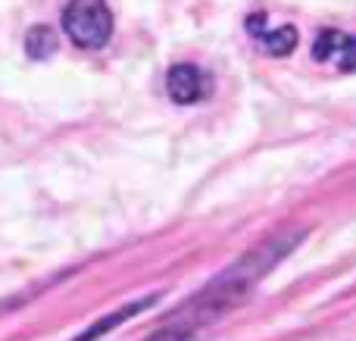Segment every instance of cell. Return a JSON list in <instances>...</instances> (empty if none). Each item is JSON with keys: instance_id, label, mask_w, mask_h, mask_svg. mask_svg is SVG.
<instances>
[{"instance_id": "1", "label": "cell", "mask_w": 356, "mask_h": 341, "mask_svg": "<svg viewBox=\"0 0 356 341\" xmlns=\"http://www.w3.org/2000/svg\"><path fill=\"white\" fill-rule=\"evenodd\" d=\"M303 238H307V229H291V232H275L266 241H259L244 257H238L225 273L216 276L200 294H194L188 304L178 307L175 317H169L147 341H197L207 326L219 323L284 257L294 254Z\"/></svg>"}, {"instance_id": "2", "label": "cell", "mask_w": 356, "mask_h": 341, "mask_svg": "<svg viewBox=\"0 0 356 341\" xmlns=\"http://www.w3.org/2000/svg\"><path fill=\"white\" fill-rule=\"evenodd\" d=\"M63 31L81 50H100L113 38V13L106 0H69L63 10Z\"/></svg>"}, {"instance_id": "3", "label": "cell", "mask_w": 356, "mask_h": 341, "mask_svg": "<svg viewBox=\"0 0 356 341\" xmlns=\"http://www.w3.org/2000/svg\"><path fill=\"white\" fill-rule=\"evenodd\" d=\"M313 60L338 66L341 72H353L356 69V35L338 29H322L313 41Z\"/></svg>"}, {"instance_id": "4", "label": "cell", "mask_w": 356, "mask_h": 341, "mask_svg": "<svg viewBox=\"0 0 356 341\" xmlns=\"http://www.w3.org/2000/svg\"><path fill=\"white\" fill-rule=\"evenodd\" d=\"M166 91H169V97H172V104H178V106L200 104L209 94V79L194 63H178L166 75Z\"/></svg>"}, {"instance_id": "5", "label": "cell", "mask_w": 356, "mask_h": 341, "mask_svg": "<svg viewBox=\"0 0 356 341\" xmlns=\"http://www.w3.org/2000/svg\"><path fill=\"white\" fill-rule=\"evenodd\" d=\"M247 31L253 41L272 56H288L297 47V29L294 25H282V29H266V13H253L247 19Z\"/></svg>"}, {"instance_id": "6", "label": "cell", "mask_w": 356, "mask_h": 341, "mask_svg": "<svg viewBox=\"0 0 356 341\" xmlns=\"http://www.w3.org/2000/svg\"><path fill=\"white\" fill-rule=\"evenodd\" d=\"M156 301H160V294H150V298H141V301H135V304H129V307H122V310H116V313H110V317H104L100 323H94L88 332H81L75 341H97L104 332H110V329H116V326H122V323H129V319H135L141 310H147V307H154Z\"/></svg>"}, {"instance_id": "7", "label": "cell", "mask_w": 356, "mask_h": 341, "mask_svg": "<svg viewBox=\"0 0 356 341\" xmlns=\"http://www.w3.org/2000/svg\"><path fill=\"white\" fill-rule=\"evenodd\" d=\"M56 47H60V41H56V31L50 25H31L25 35V54L31 60H47L56 54Z\"/></svg>"}]
</instances>
